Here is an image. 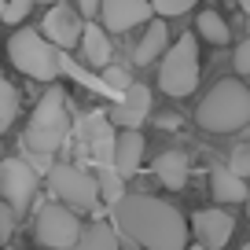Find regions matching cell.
Wrapping results in <instances>:
<instances>
[{
    "instance_id": "obj_26",
    "label": "cell",
    "mask_w": 250,
    "mask_h": 250,
    "mask_svg": "<svg viewBox=\"0 0 250 250\" xmlns=\"http://www.w3.org/2000/svg\"><path fill=\"white\" fill-rule=\"evenodd\" d=\"M11 228H15V213H11L8 203L0 199V243H8V239H11Z\"/></svg>"
},
{
    "instance_id": "obj_9",
    "label": "cell",
    "mask_w": 250,
    "mask_h": 250,
    "mask_svg": "<svg viewBox=\"0 0 250 250\" xmlns=\"http://www.w3.org/2000/svg\"><path fill=\"white\" fill-rule=\"evenodd\" d=\"M41 33L48 37V44H55L59 52H70V48L81 44V33H85V22H81V11L70 8V4H52L44 11V26Z\"/></svg>"
},
{
    "instance_id": "obj_4",
    "label": "cell",
    "mask_w": 250,
    "mask_h": 250,
    "mask_svg": "<svg viewBox=\"0 0 250 250\" xmlns=\"http://www.w3.org/2000/svg\"><path fill=\"white\" fill-rule=\"evenodd\" d=\"M8 59L19 74L33 81H48L52 85L59 78V48L48 44L44 33H37L33 26H22L8 37Z\"/></svg>"
},
{
    "instance_id": "obj_24",
    "label": "cell",
    "mask_w": 250,
    "mask_h": 250,
    "mask_svg": "<svg viewBox=\"0 0 250 250\" xmlns=\"http://www.w3.org/2000/svg\"><path fill=\"white\" fill-rule=\"evenodd\" d=\"M228 169H232L235 177H243V180L250 177V147H247V144H239V147L232 151V158H228Z\"/></svg>"
},
{
    "instance_id": "obj_6",
    "label": "cell",
    "mask_w": 250,
    "mask_h": 250,
    "mask_svg": "<svg viewBox=\"0 0 250 250\" xmlns=\"http://www.w3.org/2000/svg\"><path fill=\"white\" fill-rule=\"evenodd\" d=\"M48 191L55 195V203L70 206L74 213H88L100 206V184L92 173H85L81 166L59 162L48 169Z\"/></svg>"
},
{
    "instance_id": "obj_20",
    "label": "cell",
    "mask_w": 250,
    "mask_h": 250,
    "mask_svg": "<svg viewBox=\"0 0 250 250\" xmlns=\"http://www.w3.org/2000/svg\"><path fill=\"white\" fill-rule=\"evenodd\" d=\"M96 184H100V199H107L110 206L125 195V191H122L125 180H122V173L114 169V162H107V166H100V169H96Z\"/></svg>"
},
{
    "instance_id": "obj_2",
    "label": "cell",
    "mask_w": 250,
    "mask_h": 250,
    "mask_svg": "<svg viewBox=\"0 0 250 250\" xmlns=\"http://www.w3.org/2000/svg\"><path fill=\"white\" fill-rule=\"evenodd\" d=\"M199 129L206 133H235L250 125V88L239 78H225L206 92V100L195 110Z\"/></svg>"
},
{
    "instance_id": "obj_7",
    "label": "cell",
    "mask_w": 250,
    "mask_h": 250,
    "mask_svg": "<svg viewBox=\"0 0 250 250\" xmlns=\"http://www.w3.org/2000/svg\"><path fill=\"white\" fill-rule=\"evenodd\" d=\"M81 217L70 210V206L62 203H48L37 210V217H33V239L41 243V247L48 250H70L74 243L81 239Z\"/></svg>"
},
{
    "instance_id": "obj_16",
    "label": "cell",
    "mask_w": 250,
    "mask_h": 250,
    "mask_svg": "<svg viewBox=\"0 0 250 250\" xmlns=\"http://www.w3.org/2000/svg\"><path fill=\"white\" fill-rule=\"evenodd\" d=\"M210 191H213V199H221V203H243V199L250 195L247 180L235 177L228 166H213L210 169Z\"/></svg>"
},
{
    "instance_id": "obj_27",
    "label": "cell",
    "mask_w": 250,
    "mask_h": 250,
    "mask_svg": "<svg viewBox=\"0 0 250 250\" xmlns=\"http://www.w3.org/2000/svg\"><path fill=\"white\" fill-rule=\"evenodd\" d=\"M107 85L110 88H118V92H125V88H129V78H125V70H107Z\"/></svg>"
},
{
    "instance_id": "obj_23",
    "label": "cell",
    "mask_w": 250,
    "mask_h": 250,
    "mask_svg": "<svg viewBox=\"0 0 250 250\" xmlns=\"http://www.w3.org/2000/svg\"><path fill=\"white\" fill-rule=\"evenodd\" d=\"M199 0H151V8H155L158 19H173V15H184V11H191Z\"/></svg>"
},
{
    "instance_id": "obj_15",
    "label": "cell",
    "mask_w": 250,
    "mask_h": 250,
    "mask_svg": "<svg viewBox=\"0 0 250 250\" xmlns=\"http://www.w3.org/2000/svg\"><path fill=\"white\" fill-rule=\"evenodd\" d=\"M166 48H169V26H166V19H151L140 44H136V52H133L136 66H151L155 59L166 55Z\"/></svg>"
},
{
    "instance_id": "obj_28",
    "label": "cell",
    "mask_w": 250,
    "mask_h": 250,
    "mask_svg": "<svg viewBox=\"0 0 250 250\" xmlns=\"http://www.w3.org/2000/svg\"><path fill=\"white\" fill-rule=\"evenodd\" d=\"M100 8H103V0H78V11L85 19H92V22H96V15H100Z\"/></svg>"
},
{
    "instance_id": "obj_5",
    "label": "cell",
    "mask_w": 250,
    "mask_h": 250,
    "mask_svg": "<svg viewBox=\"0 0 250 250\" xmlns=\"http://www.w3.org/2000/svg\"><path fill=\"white\" fill-rule=\"evenodd\" d=\"M195 85H199V37L184 33L158 59V88L173 100H184L195 92Z\"/></svg>"
},
{
    "instance_id": "obj_25",
    "label": "cell",
    "mask_w": 250,
    "mask_h": 250,
    "mask_svg": "<svg viewBox=\"0 0 250 250\" xmlns=\"http://www.w3.org/2000/svg\"><path fill=\"white\" fill-rule=\"evenodd\" d=\"M232 66L239 74H250V37L239 41V48H235V55H232Z\"/></svg>"
},
{
    "instance_id": "obj_18",
    "label": "cell",
    "mask_w": 250,
    "mask_h": 250,
    "mask_svg": "<svg viewBox=\"0 0 250 250\" xmlns=\"http://www.w3.org/2000/svg\"><path fill=\"white\" fill-rule=\"evenodd\" d=\"M195 30H199V37L203 41H210L213 48H221V44H228L232 41V33H228V22L217 15V11H199V19H195Z\"/></svg>"
},
{
    "instance_id": "obj_11",
    "label": "cell",
    "mask_w": 250,
    "mask_h": 250,
    "mask_svg": "<svg viewBox=\"0 0 250 250\" xmlns=\"http://www.w3.org/2000/svg\"><path fill=\"white\" fill-rule=\"evenodd\" d=\"M191 235L199 239V247H206V250H221L228 239H232V232H235V221H232V213L228 210H199L195 217H191Z\"/></svg>"
},
{
    "instance_id": "obj_32",
    "label": "cell",
    "mask_w": 250,
    "mask_h": 250,
    "mask_svg": "<svg viewBox=\"0 0 250 250\" xmlns=\"http://www.w3.org/2000/svg\"><path fill=\"white\" fill-rule=\"evenodd\" d=\"M188 250H206V247H188Z\"/></svg>"
},
{
    "instance_id": "obj_19",
    "label": "cell",
    "mask_w": 250,
    "mask_h": 250,
    "mask_svg": "<svg viewBox=\"0 0 250 250\" xmlns=\"http://www.w3.org/2000/svg\"><path fill=\"white\" fill-rule=\"evenodd\" d=\"M70 250H122V247H118V235L110 232L107 225H92V228L81 232V239L74 243Z\"/></svg>"
},
{
    "instance_id": "obj_22",
    "label": "cell",
    "mask_w": 250,
    "mask_h": 250,
    "mask_svg": "<svg viewBox=\"0 0 250 250\" xmlns=\"http://www.w3.org/2000/svg\"><path fill=\"white\" fill-rule=\"evenodd\" d=\"M37 4H70V0H8L4 11H0V19H4V22H22L26 11L37 8Z\"/></svg>"
},
{
    "instance_id": "obj_30",
    "label": "cell",
    "mask_w": 250,
    "mask_h": 250,
    "mask_svg": "<svg viewBox=\"0 0 250 250\" xmlns=\"http://www.w3.org/2000/svg\"><path fill=\"white\" fill-rule=\"evenodd\" d=\"M247 217H250V195H247Z\"/></svg>"
},
{
    "instance_id": "obj_21",
    "label": "cell",
    "mask_w": 250,
    "mask_h": 250,
    "mask_svg": "<svg viewBox=\"0 0 250 250\" xmlns=\"http://www.w3.org/2000/svg\"><path fill=\"white\" fill-rule=\"evenodd\" d=\"M15 114H19V92H15V85H11L8 78H0V136L11 129Z\"/></svg>"
},
{
    "instance_id": "obj_31",
    "label": "cell",
    "mask_w": 250,
    "mask_h": 250,
    "mask_svg": "<svg viewBox=\"0 0 250 250\" xmlns=\"http://www.w3.org/2000/svg\"><path fill=\"white\" fill-rule=\"evenodd\" d=\"M239 250H250V243H243V247H239Z\"/></svg>"
},
{
    "instance_id": "obj_8",
    "label": "cell",
    "mask_w": 250,
    "mask_h": 250,
    "mask_svg": "<svg viewBox=\"0 0 250 250\" xmlns=\"http://www.w3.org/2000/svg\"><path fill=\"white\" fill-rule=\"evenodd\" d=\"M37 195V169L22 158H4L0 162V199L11 213H26Z\"/></svg>"
},
{
    "instance_id": "obj_12",
    "label": "cell",
    "mask_w": 250,
    "mask_h": 250,
    "mask_svg": "<svg viewBox=\"0 0 250 250\" xmlns=\"http://www.w3.org/2000/svg\"><path fill=\"white\" fill-rule=\"evenodd\" d=\"M147 114H151V92H147V85H129L122 96H118L114 110H110V122H114L118 129H140Z\"/></svg>"
},
{
    "instance_id": "obj_13",
    "label": "cell",
    "mask_w": 250,
    "mask_h": 250,
    "mask_svg": "<svg viewBox=\"0 0 250 250\" xmlns=\"http://www.w3.org/2000/svg\"><path fill=\"white\" fill-rule=\"evenodd\" d=\"M144 147H147V144H144V133H136V129H122V133L114 136V169L122 173V180L140 169Z\"/></svg>"
},
{
    "instance_id": "obj_3",
    "label": "cell",
    "mask_w": 250,
    "mask_h": 250,
    "mask_svg": "<svg viewBox=\"0 0 250 250\" xmlns=\"http://www.w3.org/2000/svg\"><path fill=\"white\" fill-rule=\"evenodd\" d=\"M70 136V114H66V92L52 85L37 100L30 122H26V147L37 158H52Z\"/></svg>"
},
{
    "instance_id": "obj_10",
    "label": "cell",
    "mask_w": 250,
    "mask_h": 250,
    "mask_svg": "<svg viewBox=\"0 0 250 250\" xmlns=\"http://www.w3.org/2000/svg\"><path fill=\"white\" fill-rule=\"evenodd\" d=\"M100 19L107 33H129L133 26L151 22L155 8H151V0H103Z\"/></svg>"
},
{
    "instance_id": "obj_14",
    "label": "cell",
    "mask_w": 250,
    "mask_h": 250,
    "mask_svg": "<svg viewBox=\"0 0 250 250\" xmlns=\"http://www.w3.org/2000/svg\"><path fill=\"white\" fill-rule=\"evenodd\" d=\"M81 52H85V62L96 66V70H107L110 59H114V44H110V33L96 22H85V33H81Z\"/></svg>"
},
{
    "instance_id": "obj_1",
    "label": "cell",
    "mask_w": 250,
    "mask_h": 250,
    "mask_svg": "<svg viewBox=\"0 0 250 250\" xmlns=\"http://www.w3.org/2000/svg\"><path fill=\"white\" fill-rule=\"evenodd\" d=\"M110 217L122 228L129 243L140 250H188V221L180 217L177 206L151 195H122L110 206Z\"/></svg>"
},
{
    "instance_id": "obj_17",
    "label": "cell",
    "mask_w": 250,
    "mask_h": 250,
    "mask_svg": "<svg viewBox=\"0 0 250 250\" xmlns=\"http://www.w3.org/2000/svg\"><path fill=\"white\" fill-rule=\"evenodd\" d=\"M155 177L162 180L166 188H173V191H184V184H188V155L184 151H162V155L155 158Z\"/></svg>"
},
{
    "instance_id": "obj_33",
    "label": "cell",
    "mask_w": 250,
    "mask_h": 250,
    "mask_svg": "<svg viewBox=\"0 0 250 250\" xmlns=\"http://www.w3.org/2000/svg\"><path fill=\"white\" fill-rule=\"evenodd\" d=\"M0 11H4V0H0Z\"/></svg>"
},
{
    "instance_id": "obj_29",
    "label": "cell",
    "mask_w": 250,
    "mask_h": 250,
    "mask_svg": "<svg viewBox=\"0 0 250 250\" xmlns=\"http://www.w3.org/2000/svg\"><path fill=\"white\" fill-rule=\"evenodd\" d=\"M239 8H243V11H247V15H250V0H239Z\"/></svg>"
}]
</instances>
